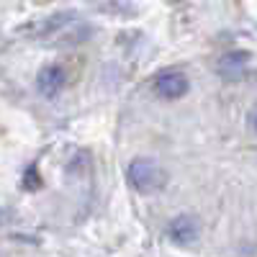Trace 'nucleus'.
<instances>
[{
	"instance_id": "1",
	"label": "nucleus",
	"mask_w": 257,
	"mask_h": 257,
	"mask_svg": "<svg viewBox=\"0 0 257 257\" xmlns=\"http://www.w3.org/2000/svg\"><path fill=\"white\" fill-rule=\"evenodd\" d=\"M126 178L139 193H155V190H160L167 183L165 170L155 160H134L132 165H128Z\"/></svg>"
},
{
	"instance_id": "2",
	"label": "nucleus",
	"mask_w": 257,
	"mask_h": 257,
	"mask_svg": "<svg viewBox=\"0 0 257 257\" xmlns=\"http://www.w3.org/2000/svg\"><path fill=\"white\" fill-rule=\"evenodd\" d=\"M188 88H190V82H188L185 72H180V70H165V72H160L157 80H155V90H157L162 98H167V100L183 98V95L188 93Z\"/></svg>"
},
{
	"instance_id": "3",
	"label": "nucleus",
	"mask_w": 257,
	"mask_h": 257,
	"mask_svg": "<svg viewBox=\"0 0 257 257\" xmlns=\"http://www.w3.org/2000/svg\"><path fill=\"white\" fill-rule=\"evenodd\" d=\"M64 85H67V75H64L62 67H57V64H49V67H44L39 72L36 77V88L39 93L44 98H54L64 90Z\"/></svg>"
},
{
	"instance_id": "4",
	"label": "nucleus",
	"mask_w": 257,
	"mask_h": 257,
	"mask_svg": "<svg viewBox=\"0 0 257 257\" xmlns=\"http://www.w3.org/2000/svg\"><path fill=\"white\" fill-rule=\"evenodd\" d=\"M198 231H201L198 221L193 219V216H188V213L175 216L173 224L167 226V234H170V239H173L175 244H193V242L198 239Z\"/></svg>"
},
{
	"instance_id": "5",
	"label": "nucleus",
	"mask_w": 257,
	"mask_h": 257,
	"mask_svg": "<svg viewBox=\"0 0 257 257\" xmlns=\"http://www.w3.org/2000/svg\"><path fill=\"white\" fill-rule=\"evenodd\" d=\"M216 72L219 77L229 80V82H237L247 75V54L244 52H229L219 59L216 64Z\"/></svg>"
}]
</instances>
